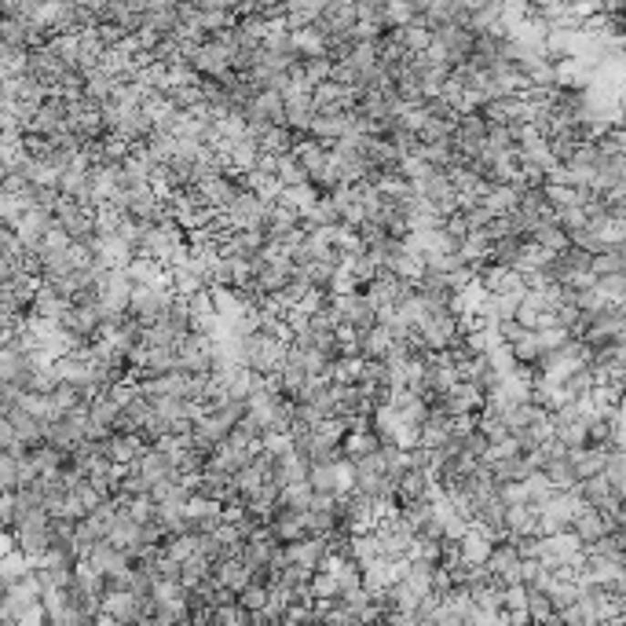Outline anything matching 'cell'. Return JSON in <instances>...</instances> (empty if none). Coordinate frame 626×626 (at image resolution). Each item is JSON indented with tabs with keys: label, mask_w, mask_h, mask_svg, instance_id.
<instances>
[{
	"label": "cell",
	"mask_w": 626,
	"mask_h": 626,
	"mask_svg": "<svg viewBox=\"0 0 626 626\" xmlns=\"http://www.w3.org/2000/svg\"><path fill=\"white\" fill-rule=\"evenodd\" d=\"M205 579H213V560H205L202 553H191V557L180 564V582H183V586H198V582H205Z\"/></svg>",
	"instance_id": "cell-33"
},
{
	"label": "cell",
	"mask_w": 626,
	"mask_h": 626,
	"mask_svg": "<svg viewBox=\"0 0 626 626\" xmlns=\"http://www.w3.org/2000/svg\"><path fill=\"white\" fill-rule=\"evenodd\" d=\"M151 129H154V121L143 114V107H129V110H121V121L114 132L132 147V143H143L151 136Z\"/></svg>",
	"instance_id": "cell-19"
},
{
	"label": "cell",
	"mask_w": 626,
	"mask_h": 626,
	"mask_svg": "<svg viewBox=\"0 0 626 626\" xmlns=\"http://www.w3.org/2000/svg\"><path fill=\"white\" fill-rule=\"evenodd\" d=\"M8 172H12V165H8V162H5V158H0V180H5V176H8Z\"/></svg>",
	"instance_id": "cell-45"
},
{
	"label": "cell",
	"mask_w": 626,
	"mask_h": 626,
	"mask_svg": "<svg viewBox=\"0 0 626 626\" xmlns=\"http://www.w3.org/2000/svg\"><path fill=\"white\" fill-rule=\"evenodd\" d=\"M542 194L549 202V209H564V205H582V187H571V183H553V180H542Z\"/></svg>",
	"instance_id": "cell-27"
},
{
	"label": "cell",
	"mask_w": 626,
	"mask_h": 626,
	"mask_svg": "<svg viewBox=\"0 0 626 626\" xmlns=\"http://www.w3.org/2000/svg\"><path fill=\"white\" fill-rule=\"evenodd\" d=\"M524 608H527V619H531V622H553V626H560V619H557V611H553L546 589L524 586Z\"/></svg>",
	"instance_id": "cell-26"
},
{
	"label": "cell",
	"mask_w": 626,
	"mask_h": 626,
	"mask_svg": "<svg viewBox=\"0 0 626 626\" xmlns=\"http://www.w3.org/2000/svg\"><path fill=\"white\" fill-rule=\"evenodd\" d=\"M327 549H330L327 546V535H308V531L300 538H293V542H282V557L293 560V564H304L308 571L319 568V560H323Z\"/></svg>",
	"instance_id": "cell-7"
},
{
	"label": "cell",
	"mask_w": 626,
	"mask_h": 626,
	"mask_svg": "<svg viewBox=\"0 0 626 626\" xmlns=\"http://www.w3.org/2000/svg\"><path fill=\"white\" fill-rule=\"evenodd\" d=\"M70 300L63 297V293H56L52 286H37V293H34V300H30V311L26 316H34V319H48V323H56L59 316H63V308H67Z\"/></svg>",
	"instance_id": "cell-17"
},
{
	"label": "cell",
	"mask_w": 626,
	"mask_h": 626,
	"mask_svg": "<svg viewBox=\"0 0 626 626\" xmlns=\"http://www.w3.org/2000/svg\"><path fill=\"white\" fill-rule=\"evenodd\" d=\"M220 502L216 498H205V495H191L187 498V531L194 535H205V531H216L220 524Z\"/></svg>",
	"instance_id": "cell-8"
},
{
	"label": "cell",
	"mask_w": 626,
	"mask_h": 626,
	"mask_svg": "<svg viewBox=\"0 0 626 626\" xmlns=\"http://www.w3.org/2000/svg\"><path fill=\"white\" fill-rule=\"evenodd\" d=\"M374 538H378V549L381 557H396V560H407V549H411V538L414 531L396 516H378L374 520Z\"/></svg>",
	"instance_id": "cell-4"
},
{
	"label": "cell",
	"mask_w": 626,
	"mask_h": 626,
	"mask_svg": "<svg viewBox=\"0 0 626 626\" xmlns=\"http://www.w3.org/2000/svg\"><path fill=\"white\" fill-rule=\"evenodd\" d=\"M293 227H300V213H293L289 205H282L278 198L275 202H264V216H260V231L267 238H286Z\"/></svg>",
	"instance_id": "cell-11"
},
{
	"label": "cell",
	"mask_w": 626,
	"mask_h": 626,
	"mask_svg": "<svg viewBox=\"0 0 626 626\" xmlns=\"http://www.w3.org/2000/svg\"><path fill=\"white\" fill-rule=\"evenodd\" d=\"M349 557H352L360 568L370 564L374 557H381L378 538H374V527H370V531H352V535H349Z\"/></svg>",
	"instance_id": "cell-28"
},
{
	"label": "cell",
	"mask_w": 626,
	"mask_h": 626,
	"mask_svg": "<svg viewBox=\"0 0 626 626\" xmlns=\"http://www.w3.org/2000/svg\"><path fill=\"white\" fill-rule=\"evenodd\" d=\"M293 140H297V132H293L289 125H264V129L256 132V147L267 151V154H286V151H293Z\"/></svg>",
	"instance_id": "cell-24"
},
{
	"label": "cell",
	"mask_w": 626,
	"mask_h": 626,
	"mask_svg": "<svg viewBox=\"0 0 626 626\" xmlns=\"http://www.w3.org/2000/svg\"><path fill=\"white\" fill-rule=\"evenodd\" d=\"M308 589H311V600H334L341 586H338V575L334 571L316 568V571H311V579H308Z\"/></svg>",
	"instance_id": "cell-35"
},
{
	"label": "cell",
	"mask_w": 626,
	"mask_h": 626,
	"mask_svg": "<svg viewBox=\"0 0 626 626\" xmlns=\"http://www.w3.org/2000/svg\"><path fill=\"white\" fill-rule=\"evenodd\" d=\"M542 352H546V349H542V341H538V330H524V334L509 345V356H513L520 367H531Z\"/></svg>",
	"instance_id": "cell-29"
},
{
	"label": "cell",
	"mask_w": 626,
	"mask_h": 626,
	"mask_svg": "<svg viewBox=\"0 0 626 626\" xmlns=\"http://www.w3.org/2000/svg\"><path fill=\"white\" fill-rule=\"evenodd\" d=\"M12 275H16V264H12L8 256H0V286H5Z\"/></svg>",
	"instance_id": "cell-44"
},
{
	"label": "cell",
	"mask_w": 626,
	"mask_h": 626,
	"mask_svg": "<svg viewBox=\"0 0 626 626\" xmlns=\"http://www.w3.org/2000/svg\"><path fill=\"white\" fill-rule=\"evenodd\" d=\"M389 349H392V334H389V327L374 323V327L360 330V356H363V360H385V356H389Z\"/></svg>",
	"instance_id": "cell-21"
},
{
	"label": "cell",
	"mask_w": 626,
	"mask_h": 626,
	"mask_svg": "<svg viewBox=\"0 0 626 626\" xmlns=\"http://www.w3.org/2000/svg\"><path fill=\"white\" fill-rule=\"evenodd\" d=\"M338 414H370V396H367V385L363 381L338 385Z\"/></svg>",
	"instance_id": "cell-22"
},
{
	"label": "cell",
	"mask_w": 626,
	"mask_h": 626,
	"mask_svg": "<svg viewBox=\"0 0 626 626\" xmlns=\"http://www.w3.org/2000/svg\"><path fill=\"white\" fill-rule=\"evenodd\" d=\"M213 582L216 586H227L231 593H238L245 582H253V571L242 564V557H220V560H213Z\"/></svg>",
	"instance_id": "cell-14"
},
{
	"label": "cell",
	"mask_w": 626,
	"mask_h": 626,
	"mask_svg": "<svg viewBox=\"0 0 626 626\" xmlns=\"http://www.w3.org/2000/svg\"><path fill=\"white\" fill-rule=\"evenodd\" d=\"M140 451H143V440H140L136 433H110V436L103 440V454H107L114 465H132Z\"/></svg>",
	"instance_id": "cell-16"
},
{
	"label": "cell",
	"mask_w": 626,
	"mask_h": 626,
	"mask_svg": "<svg viewBox=\"0 0 626 626\" xmlns=\"http://www.w3.org/2000/svg\"><path fill=\"white\" fill-rule=\"evenodd\" d=\"M597 238H600L604 245L626 242V220H619V216H604V224L597 227Z\"/></svg>",
	"instance_id": "cell-41"
},
{
	"label": "cell",
	"mask_w": 626,
	"mask_h": 626,
	"mask_svg": "<svg viewBox=\"0 0 626 626\" xmlns=\"http://www.w3.org/2000/svg\"><path fill=\"white\" fill-rule=\"evenodd\" d=\"M267 527H271V535H275L278 542H293V538H300V535H304V509L275 506V513H271Z\"/></svg>",
	"instance_id": "cell-18"
},
{
	"label": "cell",
	"mask_w": 626,
	"mask_h": 626,
	"mask_svg": "<svg viewBox=\"0 0 626 626\" xmlns=\"http://www.w3.org/2000/svg\"><path fill=\"white\" fill-rule=\"evenodd\" d=\"M360 571H363V586L374 593V589H385V586H392V582L400 579L403 560H396V557H374V560L363 564Z\"/></svg>",
	"instance_id": "cell-13"
},
{
	"label": "cell",
	"mask_w": 626,
	"mask_h": 626,
	"mask_svg": "<svg viewBox=\"0 0 626 626\" xmlns=\"http://www.w3.org/2000/svg\"><path fill=\"white\" fill-rule=\"evenodd\" d=\"M103 538H107L110 546L125 549V553H129V549H136V546L143 542V538H140V524H136L129 513H121V509H118V516H114V524L107 527V535H103Z\"/></svg>",
	"instance_id": "cell-20"
},
{
	"label": "cell",
	"mask_w": 626,
	"mask_h": 626,
	"mask_svg": "<svg viewBox=\"0 0 626 626\" xmlns=\"http://www.w3.org/2000/svg\"><path fill=\"white\" fill-rule=\"evenodd\" d=\"M132 469H140V473H143V480L158 484V480H165V476H172V473H176V462H172L165 451H158L154 443H143V451L136 454Z\"/></svg>",
	"instance_id": "cell-12"
},
{
	"label": "cell",
	"mask_w": 626,
	"mask_h": 626,
	"mask_svg": "<svg viewBox=\"0 0 626 626\" xmlns=\"http://www.w3.org/2000/svg\"><path fill=\"white\" fill-rule=\"evenodd\" d=\"M484 136H487V121L480 114H458L454 118V129H451V147L462 158H473L484 147Z\"/></svg>",
	"instance_id": "cell-6"
},
{
	"label": "cell",
	"mask_w": 626,
	"mask_h": 626,
	"mask_svg": "<svg viewBox=\"0 0 626 626\" xmlns=\"http://www.w3.org/2000/svg\"><path fill=\"white\" fill-rule=\"evenodd\" d=\"M275 180H278V183H304L308 172H304V165L286 151V154H278V162H275Z\"/></svg>",
	"instance_id": "cell-38"
},
{
	"label": "cell",
	"mask_w": 626,
	"mask_h": 626,
	"mask_svg": "<svg viewBox=\"0 0 626 626\" xmlns=\"http://www.w3.org/2000/svg\"><path fill=\"white\" fill-rule=\"evenodd\" d=\"M0 491H16V454L0 451Z\"/></svg>",
	"instance_id": "cell-42"
},
{
	"label": "cell",
	"mask_w": 626,
	"mask_h": 626,
	"mask_svg": "<svg viewBox=\"0 0 626 626\" xmlns=\"http://www.w3.org/2000/svg\"><path fill=\"white\" fill-rule=\"evenodd\" d=\"M308 484H311V491H334L338 495L334 462H308Z\"/></svg>",
	"instance_id": "cell-37"
},
{
	"label": "cell",
	"mask_w": 626,
	"mask_h": 626,
	"mask_svg": "<svg viewBox=\"0 0 626 626\" xmlns=\"http://www.w3.org/2000/svg\"><path fill=\"white\" fill-rule=\"evenodd\" d=\"M316 198H319V187L311 183V180H304V183H282V191H278V202L289 205L293 213L311 209V205H316Z\"/></svg>",
	"instance_id": "cell-23"
},
{
	"label": "cell",
	"mask_w": 626,
	"mask_h": 626,
	"mask_svg": "<svg viewBox=\"0 0 626 626\" xmlns=\"http://www.w3.org/2000/svg\"><path fill=\"white\" fill-rule=\"evenodd\" d=\"M495 542H498L495 531H487L484 524H469V527L462 531V538H458V557L469 560V564H484Z\"/></svg>",
	"instance_id": "cell-9"
},
{
	"label": "cell",
	"mask_w": 626,
	"mask_h": 626,
	"mask_svg": "<svg viewBox=\"0 0 626 626\" xmlns=\"http://www.w3.org/2000/svg\"><path fill=\"white\" fill-rule=\"evenodd\" d=\"M169 286H172V293H180V297H194V293H202V289H205L202 264H198V260H183V264L169 267Z\"/></svg>",
	"instance_id": "cell-15"
},
{
	"label": "cell",
	"mask_w": 626,
	"mask_h": 626,
	"mask_svg": "<svg viewBox=\"0 0 626 626\" xmlns=\"http://www.w3.org/2000/svg\"><path fill=\"white\" fill-rule=\"evenodd\" d=\"M147 597H136L129 589H103L99 615L96 619H110V622H147V615H143V600Z\"/></svg>",
	"instance_id": "cell-3"
},
{
	"label": "cell",
	"mask_w": 626,
	"mask_h": 626,
	"mask_svg": "<svg viewBox=\"0 0 626 626\" xmlns=\"http://www.w3.org/2000/svg\"><path fill=\"white\" fill-rule=\"evenodd\" d=\"M542 476L549 480V487H575V484H579V473H575V465H571L568 454L546 462V465H542Z\"/></svg>",
	"instance_id": "cell-31"
},
{
	"label": "cell",
	"mask_w": 626,
	"mask_h": 626,
	"mask_svg": "<svg viewBox=\"0 0 626 626\" xmlns=\"http://www.w3.org/2000/svg\"><path fill=\"white\" fill-rule=\"evenodd\" d=\"M597 289H600L608 300H626V271L597 275Z\"/></svg>",
	"instance_id": "cell-39"
},
{
	"label": "cell",
	"mask_w": 626,
	"mask_h": 626,
	"mask_svg": "<svg viewBox=\"0 0 626 626\" xmlns=\"http://www.w3.org/2000/svg\"><path fill=\"white\" fill-rule=\"evenodd\" d=\"M378 447H381V440H378L374 429H360V433H345V436H341L345 458H360V454H370V451H378Z\"/></svg>",
	"instance_id": "cell-30"
},
{
	"label": "cell",
	"mask_w": 626,
	"mask_h": 626,
	"mask_svg": "<svg viewBox=\"0 0 626 626\" xmlns=\"http://www.w3.org/2000/svg\"><path fill=\"white\" fill-rule=\"evenodd\" d=\"M311 502V484L308 480H293V484H282L278 487V506L286 509H308Z\"/></svg>",
	"instance_id": "cell-36"
},
{
	"label": "cell",
	"mask_w": 626,
	"mask_h": 626,
	"mask_svg": "<svg viewBox=\"0 0 626 626\" xmlns=\"http://www.w3.org/2000/svg\"><path fill=\"white\" fill-rule=\"evenodd\" d=\"M191 429H194V422H191L183 411H180L176 418H169V433H176V436H191Z\"/></svg>",
	"instance_id": "cell-43"
},
{
	"label": "cell",
	"mask_w": 626,
	"mask_h": 626,
	"mask_svg": "<svg viewBox=\"0 0 626 626\" xmlns=\"http://www.w3.org/2000/svg\"><path fill=\"white\" fill-rule=\"evenodd\" d=\"M334 349H338V356L360 352V330L349 327V323H338V327H334Z\"/></svg>",
	"instance_id": "cell-40"
},
{
	"label": "cell",
	"mask_w": 626,
	"mask_h": 626,
	"mask_svg": "<svg viewBox=\"0 0 626 626\" xmlns=\"http://www.w3.org/2000/svg\"><path fill=\"white\" fill-rule=\"evenodd\" d=\"M334 304H338L341 323H349V327H356V330H367V327L378 323V308L370 304V297H367L363 289L341 293V297H334Z\"/></svg>",
	"instance_id": "cell-5"
},
{
	"label": "cell",
	"mask_w": 626,
	"mask_h": 626,
	"mask_svg": "<svg viewBox=\"0 0 626 626\" xmlns=\"http://www.w3.org/2000/svg\"><path fill=\"white\" fill-rule=\"evenodd\" d=\"M213 345L216 338L202 334V330H183L176 338V356H180V367L183 370H194V374H209L213 370Z\"/></svg>",
	"instance_id": "cell-2"
},
{
	"label": "cell",
	"mask_w": 626,
	"mask_h": 626,
	"mask_svg": "<svg viewBox=\"0 0 626 626\" xmlns=\"http://www.w3.org/2000/svg\"><path fill=\"white\" fill-rule=\"evenodd\" d=\"M275 378H278V392L289 396V400H297L304 392V385H308V370L297 367V363H282V370Z\"/></svg>",
	"instance_id": "cell-32"
},
{
	"label": "cell",
	"mask_w": 626,
	"mask_h": 626,
	"mask_svg": "<svg viewBox=\"0 0 626 626\" xmlns=\"http://www.w3.org/2000/svg\"><path fill=\"white\" fill-rule=\"evenodd\" d=\"M172 300V286H132L129 293V308H125V316L140 327H151L165 316V308Z\"/></svg>",
	"instance_id": "cell-1"
},
{
	"label": "cell",
	"mask_w": 626,
	"mask_h": 626,
	"mask_svg": "<svg viewBox=\"0 0 626 626\" xmlns=\"http://www.w3.org/2000/svg\"><path fill=\"white\" fill-rule=\"evenodd\" d=\"M209 622H216V626H245L249 622V611L238 600H224V604H213L209 608Z\"/></svg>",
	"instance_id": "cell-34"
},
{
	"label": "cell",
	"mask_w": 626,
	"mask_h": 626,
	"mask_svg": "<svg viewBox=\"0 0 626 626\" xmlns=\"http://www.w3.org/2000/svg\"><path fill=\"white\" fill-rule=\"evenodd\" d=\"M194 191H198V202H202V205H209V209H224V205L238 194V183H235L231 176L216 172V176H202V180L194 183Z\"/></svg>",
	"instance_id": "cell-10"
},
{
	"label": "cell",
	"mask_w": 626,
	"mask_h": 626,
	"mask_svg": "<svg viewBox=\"0 0 626 626\" xmlns=\"http://www.w3.org/2000/svg\"><path fill=\"white\" fill-rule=\"evenodd\" d=\"M506 535H538V513L527 502L506 506Z\"/></svg>",
	"instance_id": "cell-25"
}]
</instances>
